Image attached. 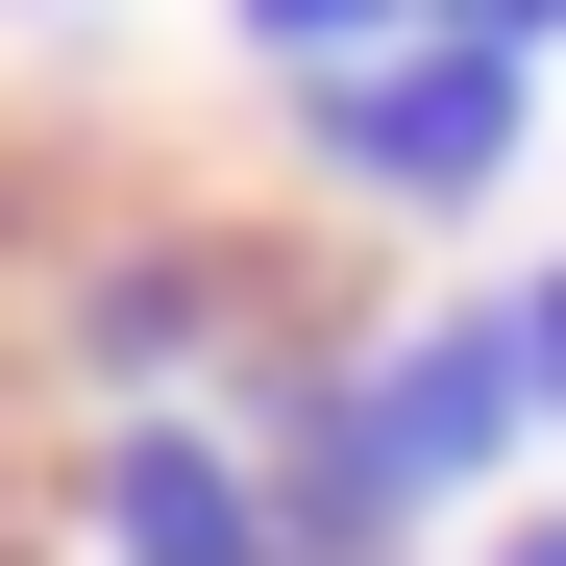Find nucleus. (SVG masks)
Instances as JSON below:
<instances>
[{"instance_id": "f257e3e1", "label": "nucleus", "mask_w": 566, "mask_h": 566, "mask_svg": "<svg viewBox=\"0 0 566 566\" xmlns=\"http://www.w3.org/2000/svg\"><path fill=\"white\" fill-rule=\"evenodd\" d=\"M271 148H296V198L369 222V247L493 222V198H517V148H542V50H493V25L443 0L419 50H369V74H321V99H271Z\"/></svg>"}, {"instance_id": "423d86ee", "label": "nucleus", "mask_w": 566, "mask_h": 566, "mask_svg": "<svg viewBox=\"0 0 566 566\" xmlns=\"http://www.w3.org/2000/svg\"><path fill=\"white\" fill-rule=\"evenodd\" d=\"M468 25H493V50H542V74H566V0H468Z\"/></svg>"}, {"instance_id": "f03ea898", "label": "nucleus", "mask_w": 566, "mask_h": 566, "mask_svg": "<svg viewBox=\"0 0 566 566\" xmlns=\"http://www.w3.org/2000/svg\"><path fill=\"white\" fill-rule=\"evenodd\" d=\"M50 517H74V566H296V542H271V443L222 395L198 419H74Z\"/></svg>"}, {"instance_id": "7ed1b4c3", "label": "nucleus", "mask_w": 566, "mask_h": 566, "mask_svg": "<svg viewBox=\"0 0 566 566\" xmlns=\"http://www.w3.org/2000/svg\"><path fill=\"white\" fill-rule=\"evenodd\" d=\"M443 0H222V50L271 74V99H321V74H369V50H419Z\"/></svg>"}, {"instance_id": "39448f33", "label": "nucleus", "mask_w": 566, "mask_h": 566, "mask_svg": "<svg viewBox=\"0 0 566 566\" xmlns=\"http://www.w3.org/2000/svg\"><path fill=\"white\" fill-rule=\"evenodd\" d=\"M443 566H566V493H493V517H468Z\"/></svg>"}, {"instance_id": "20e7f679", "label": "nucleus", "mask_w": 566, "mask_h": 566, "mask_svg": "<svg viewBox=\"0 0 566 566\" xmlns=\"http://www.w3.org/2000/svg\"><path fill=\"white\" fill-rule=\"evenodd\" d=\"M493 296H517V395H542V443H566V247H542V271H493Z\"/></svg>"}]
</instances>
